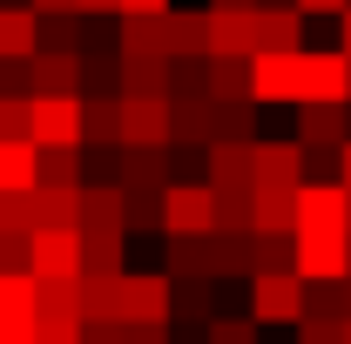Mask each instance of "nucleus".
I'll use <instances>...</instances> for the list:
<instances>
[{"instance_id":"nucleus-7","label":"nucleus","mask_w":351,"mask_h":344,"mask_svg":"<svg viewBox=\"0 0 351 344\" xmlns=\"http://www.w3.org/2000/svg\"><path fill=\"white\" fill-rule=\"evenodd\" d=\"M298 142L304 149H345L351 142V101H298Z\"/></svg>"},{"instance_id":"nucleus-33","label":"nucleus","mask_w":351,"mask_h":344,"mask_svg":"<svg viewBox=\"0 0 351 344\" xmlns=\"http://www.w3.org/2000/svg\"><path fill=\"white\" fill-rule=\"evenodd\" d=\"M210 142H257V101H217L210 108Z\"/></svg>"},{"instance_id":"nucleus-25","label":"nucleus","mask_w":351,"mask_h":344,"mask_svg":"<svg viewBox=\"0 0 351 344\" xmlns=\"http://www.w3.org/2000/svg\"><path fill=\"white\" fill-rule=\"evenodd\" d=\"M0 324H41L34 270H0Z\"/></svg>"},{"instance_id":"nucleus-35","label":"nucleus","mask_w":351,"mask_h":344,"mask_svg":"<svg viewBox=\"0 0 351 344\" xmlns=\"http://www.w3.org/2000/svg\"><path fill=\"white\" fill-rule=\"evenodd\" d=\"M298 270V236H250V277Z\"/></svg>"},{"instance_id":"nucleus-36","label":"nucleus","mask_w":351,"mask_h":344,"mask_svg":"<svg viewBox=\"0 0 351 344\" xmlns=\"http://www.w3.org/2000/svg\"><path fill=\"white\" fill-rule=\"evenodd\" d=\"M82 47H88L82 14H41V54H82Z\"/></svg>"},{"instance_id":"nucleus-6","label":"nucleus","mask_w":351,"mask_h":344,"mask_svg":"<svg viewBox=\"0 0 351 344\" xmlns=\"http://www.w3.org/2000/svg\"><path fill=\"white\" fill-rule=\"evenodd\" d=\"M122 324H169V270L122 277Z\"/></svg>"},{"instance_id":"nucleus-44","label":"nucleus","mask_w":351,"mask_h":344,"mask_svg":"<svg viewBox=\"0 0 351 344\" xmlns=\"http://www.w3.org/2000/svg\"><path fill=\"white\" fill-rule=\"evenodd\" d=\"M0 270H34V236L27 230H0Z\"/></svg>"},{"instance_id":"nucleus-9","label":"nucleus","mask_w":351,"mask_h":344,"mask_svg":"<svg viewBox=\"0 0 351 344\" xmlns=\"http://www.w3.org/2000/svg\"><path fill=\"white\" fill-rule=\"evenodd\" d=\"M298 230H351L345 182H298Z\"/></svg>"},{"instance_id":"nucleus-37","label":"nucleus","mask_w":351,"mask_h":344,"mask_svg":"<svg viewBox=\"0 0 351 344\" xmlns=\"http://www.w3.org/2000/svg\"><path fill=\"white\" fill-rule=\"evenodd\" d=\"M82 189H122V149L82 142Z\"/></svg>"},{"instance_id":"nucleus-15","label":"nucleus","mask_w":351,"mask_h":344,"mask_svg":"<svg viewBox=\"0 0 351 344\" xmlns=\"http://www.w3.org/2000/svg\"><path fill=\"white\" fill-rule=\"evenodd\" d=\"M250 236H298V189H250Z\"/></svg>"},{"instance_id":"nucleus-45","label":"nucleus","mask_w":351,"mask_h":344,"mask_svg":"<svg viewBox=\"0 0 351 344\" xmlns=\"http://www.w3.org/2000/svg\"><path fill=\"white\" fill-rule=\"evenodd\" d=\"M217 230L250 236V189H243V196H217Z\"/></svg>"},{"instance_id":"nucleus-26","label":"nucleus","mask_w":351,"mask_h":344,"mask_svg":"<svg viewBox=\"0 0 351 344\" xmlns=\"http://www.w3.org/2000/svg\"><path fill=\"white\" fill-rule=\"evenodd\" d=\"M210 95L203 101H169V149H210Z\"/></svg>"},{"instance_id":"nucleus-48","label":"nucleus","mask_w":351,"mask_h":344,"mask_svg":"<svg viewBox=\"0 0 351 344\" xmlns=\"http://www.w3.org/2000/svg\"><path fill=\"white\" fill-rule=\"evenodd\" d=\"M82 344H129V324H122V317H101V324H82Z\"/></svg>"},{"instance_id":"nucleus-11","label":"nucleus","mask_w":351,"mask_h":344,"mask_svg":"<svg viewBox=\"0 0 351 344\" xmlns=\"http://www.w3.org/2000/svg\"><path fill=\"white\" fill-rule=\"evenodd\" d=\"M27 95H41V101L82 95V54H34L27 61Z\"/></svg>"},{"instance_id":"nucleus-58","label":"nucleus","mask_w":351,"mask_h":344,"mask_svg":"<svg viewBox=\"0 0 351 344\" xmlns=\"http://www.w3.org/2000/svg\"><path fill=\"white\" fill-rule=\"evenodd\" d=\"M338 304H345V317H351V270L338 277Z\"/></svg>"},{"instance_id":"nucleus-34","label":"nucleus","mask_w":351,"mask_h":344,"mask_svg":"<svg viewBox=\"0 0 351 344\" xmlns=\"http://www.w3.org/2000/svg\"><path fill=\"white\" fill-rule=\"evenodd\" d=\"M210 101H250V61L210 54Z\"/></svg>"},{"instance_id":"nucleus-30","label":"nucleus","mask_w":351,"mask_h":344,"mask_svg":"<svg viewBox=\"0 0 351 344\" xmlns=\"http://www.w3.org/2000/svg\"><path fill=\"white\" fill-rule=\"evenodd\" d=\"M203 257H210V277H250V236H237V230H210Z\"/></svg>"},{"instance_id":"nucleus-12","label":"nucleus","mask_w":351,"mask_h":344,"mask_svg":"<svg viewBox=\"0 0 351 344\" xmlns=\"http://www.w3.org/2000/svg\"><path fill=\"white\" fill-rule=\"evenodd\" d=\"M210 54L250 61V54H257V14H243V7H210Z\"/></svg>"},{"instance_id":"nucleus-20","label":"nucleus","mask_w":351,"mask_h":344,"mask_svg":"<svg viewBox=\"0 0 351 344\" xmlns=\"http://www.w3.org/2000/svg\"><path fill=\"white\" fill-rule=\"evenodd\" d=\"M115 47H122V54H162V61H169V14H122Z\"/></svg>"},{"instance_id":"nucleus-2","label":"nucleus","mask_w":351,"mask_h":344,"mask_svg":"<svg viewBox=\"0 0 351 344\" xmlns=\"http://www.w3.org/2000/svg\"><path fill=\"white\" fill-rule=\"evenodd\" d=\"M210 230H217V189L210 182H169L162 236H210Z\"/></svg>"},{"instance_id":"nucleus-41","label":"nucleus","mask_w":351,"mask_h":344,"mask_svg":"<svg viewBox=\"0 0 351 344\" xmlns=\"http://www.w3.org/2000/svg\"><path fill=\"white\" fill-rule=\"evenodd\" d=\"M203 243H210V236H169V277H210Z\"/></svg>"},{"instance_id":"nucleus-23","label":"nucleus","mask_w":351,"mask_h":344,"mask_svg":"<svg viewBox=\"0 0 351 344\" xmlns=\"http://www.w3.org/2000/svg\"><path fill=\"white\" fill-rule=\"evenodd\" d=\"M41 324H82V277H34Z\"/></svg>"},{"instance_id":"nucleus-1","label":"nucleus","mask_w":351,"mask_h":344,"mask_svg":"<svg viewBox=\"0 0 351 344\" xmlns=\"http://www.w3.org/2000/svg\"><path fill=\"white\" fill-rule=\"evenodd\" d=\"M250 101L257 108H298L304 101V54H257L250 61Z\"/></svg>"},{"instance_id":"nucleus-47","label":"nucleus","mask_w":351,"mask_h":344,"mask_svg":"<svg viewBox=\"0 0 351 344\" xmlns=\"http://www.w3.org/2000/svg\"><path fill=\"white\" fill-rule=\"evenodd\" d=\"M304 182H338V149H304Z\"/></svg>"},{"instance_id":"nucleus-22","label":"nucleus","mask_w":351,"mask_h":344,"mask_svg":"<svg viewBox=\"0 0 351 344\" xmlns=\"http://www.w3.org/2000/svg\"><path fill=\"white\" fill-rule=\"evenodd\" d=\"M34 182H41V149L0 142V196H34Z\"/></svg>"},{"instance_id":"nucleus-38","label":"nucleus","mask_w":351,"mask_h":344,"mask_svg":"<svg viewBox=\"0 0 351 344\" xmlns=\"http://www.w3.org/2000/svg\"><path fill=\"white\" fill-rule=\"evenodd\" d=\"M34 189H82V149H41V182Z\"/></svg>"},{"instance_id":"nucleus-51","label":"nucleus","mask_w":351,"mask_h":344,"mask_svg":"<svg viewBox=\"0 0 351 344\" xmlns=\"http://www.w3.org/2000/svg\"><path fill=\"white\" fill-rule=\"evenodd\" d=\"M108 14L122 21V0H82V21H108Z\"/></svg>"},{"instance_id":"nucleus-17","label":"nucleus","mask_w":351,"mask_h":344,"mask_svg":"<svg viewBox=\"0 0 351 344\" xmlns=\"http://www.w3.org/2000/svg\"><path fill=\"white\" fill-rule=\"evenodd\" d=\"M169 61H210V7H169Z\"/></svg>"},{"instance_id":"nucleus-59","label":"nucleus","mask_w":351,"mask_h":344,"mask_svg":"<svg viewBox=\"0 0 351 344\" xmlns=\"http://www.w3.org/2000/svg\"><path fill=\"white\" fill-rule=\"evenodd\" d=\"M210 7H243V14H257V0H210Z\"/></svg>"},{"instance_id":"nucleus-46","label":"nucleus","mask_w":351,"mask_h":344,"mask_svg":"<svg viewBox=\"0 0 351 344\" xmlns=\"http://www.w3.org/2000/svg\"><path fill=\"white\" fill-rule=\"evenodd\" d=\"M298 344H345V324L338 317H304L298 324Z\"/></svg>"},{"instance_id":"nucleus-50","label":"nucleus","mask_w":351,"mask_h":344,"mask_svg":"<svg viewBox=\"0 0 351 344\" xmlns=\"http://www.w3.org/2000/svg\"><path fill=\"white\" fill-rule=\"evenodd\" d=\"M129 344H176V324H129Z\"/></svg>"},{"instance_id":"nucleus-13","label":"nucleus","mask_w":351,"mask_h":344,"mask_svg":"<svg viewBox=\"0 0 351 344\" xmlns=\"http://www.w3.org/2000/svg\"><path fill=\"white\" fill-rule=\"evenodd\" d=\"M257 54H304V14L298 7H257Z\"/></svg>"},{"instance_id":"nucleus-63","label":"nucleus","mask_w":351,"mask_h":344,"mask_svg":"<svg viewBox=\"0 0 351 344\" xmlns=\"http://www.w3.org/2000/svg\"><path fill=\"white\" fill-rule=\"evenodd\" d=\"M345 210H351V189H345Z\"/></svg>"},{"instance_id":"nucleus-3","label":"nucleus","mask_w":351,"mask_h":344,"mask_svg":"<svg viewBox=\"0 0 351 344\" xmlns=\"http://www.w3.org/2000/svg\"><path fill=\"white\" fill-rule=\"evenodd\" d=\"M250 317L257 324H304V277L277 270V277H250Z\"/></svg>"},{"instance_id":"nucleus-16","label":"nucleus","mask_w":351,"mask_h":344,"mask_svg":"<svg viewBox=\"0 0 351 344\" xmlns=\"http://www.w3.org/2000/svg\"><path fill=\"white\" fill-rule=\"evenodd\" d=\"M34 277H82V230H34Z\"/></svg>"},{"instance_id":"nucleus-29","label":"nucleus","mask_w":351,"mask_h":344,"mask_svg":"<svg viewBox=\"0 0 351 344\" xmlns=\"http://www.w3.org/2000/svg\"><path fill=\"white\" fill-rule=\"evenodd\" d=\"M34 230H82V189H34Z\"/></svg>"},{"instance_id":"nucleus-31","label":"nucleus","mask_w":351,"mask_h":344,"mask_svg":"<svg viewBox=\"0 0 351 344\" xmlns=\"http://www.w3.org/2000/svg\"><path fill=\"white\" fill-rule=\"evenodd\" d=\"M122 277H129V270H122ZM122 277H95V270H82V324L122 317Z\"/></svg>"},{"instance_id":"nucleus-49","label":"nucleus","mask_w":351,"mask_h":344,"mask_svg":"<svg viewBox=\"0 0 351 344\" xmlns=\"http://www.w3.org/2000/svg\"><path fill=\"white\" fill-rule=\"evenodd\" d=\"M34 344H82V324H34Z\"/></svg>"},{"instance_id":"nucleus-39","label":"nucleus","mask_w":351,"mask_h":344,"mask_svg":"<svg viewBox=\"0 0 351 344\" xmlns=\"http://www.w3.org/2000/svg\"><path fill=\"white\" fill-rule=\"evenodd\" d=\"M82 230H129L122 223V189H82Z\"/></svg>"},{"instance_id":"nucleus-42","label":"nucleus","mask_w":351,"mask_h":344,"mask_svg":"<svg viewBox=\"0 0 351 344\" xmlns=\"http://www.w3.org/2000/svg\"><path fill=\"white\" fill-rule=\"evenodd\" d=\"M257 317H210V331H203V344H257Z\"/></svg>"},{"instance_id":"nucleus-57","label":"nucleus","mask_w":351,"mask_h":344,"mask_svg":"<svg viewBox=\"0 0 351 344\" xmlns=\"http://www.w3.org/2000/svg\"><path fill=\"white\" fill-rule=\"evenodd\" d=\"M338 182H345V189H351V142H345V149H338Z\"/></svg>"},{"instance_id":"nucleus-32","label":"nucleus","mask_w":351,"mask_h":344,"mask_svg":"<svg viewBox=\"0 0 351 344\" xmlns=\"http://www.w3.org/2000/svg\"><path fill=\"white\" fill-rule=\"evenodd\" d=\"M82 95H122V47H88L82 54Z\"/></svg>"},{"instance_id":"nucleus-18","label":"nucleus","mask_w":351,"mask_h":344,"mask_svg":"<svg viewBox=\"0 0 351 344\" xmlns=\"http://www.w3.org/2000/svg\"><path fill=\"white\" fill-rule=\"evenodd\" d=\"M34 54H41V14L0 7V61H34Z\"/></svg>"},{"instance_id":"nucleus-28","label":"nucleus","mask_w":351,"mask_h":344,"mask_svg":"<svg viewBox=\"0 0 351 344\" xmlns=\"http://www.w3.org/2000/svg\"><path fill=\"white\" fill-rule=\"evenodd\" d=\"M122 236H129V230H82V270L122 277V270H129V263H122Z\"/></svg>"},{"instance_id":"nucleus-14","label":"nucleus","mask_w":351,"mask_h":344,"mask_svg":"<svg viewBox=\"0 0 351 344\" xmlns=\"http://www.w3.org/2000/svg\"><path fill=\"white\" fill-rule=\"evenodd\" d=\"M250 149H257V142H210V189H217V196H243V189H257V175H250Z\"/></svg>"},{"instance_id":"nucleus-56","label":"nucleus","mask_w":351,"mask_h":344,"mask_svg":"<svg viewBox=\"0 0 351 344\" xmlns=\"http://www.w3.org/2000/svg\"><path fill=\"white\" fill-rule=\"evenodd\" d=\"M338 54H345V61H351V7H345V14H338Z\"/></svg>"},{"instance_id":"nucleus-40","label":"nucleus","mask_w":351,"mask_h":344,"mask_svg":"<svg viewBox=\"0 0 351 344\" xmlns=\"http://www.w3.org/2000/svg\"><path fill=\"white\" fill-rule=\"evenodd\" d=\"M162 196H169V189H162ZM162 196L122 189V223H129V230H162Z\"/></svg>"},{"instance_id":"nucleus-62","label":"nucleus","mask_w":351,"mask_h":344,"mask_svg":"<svg viewBox=\"0 0 351 344\" xmlns=\"http://www.w3.org/2000/svg\"><path fill=\"white\" fill-rule=\"evenodd\" d=\"M345 344H351V317H345Z\"/></svg>"},{"instance_id":"nucleus-52","label":"nucleus","mask_w":351,"mask_h":344,"mask_svg":"<svg viewBox=\"0 0 351 344\" xmlns=\"http://www.w3.org/2000/svg\"><path fill=\"white\" fill-rule=\"evenodd\" d=\"M291 7H298V14H345L351 0H291Z\"/></svg>"},{"instance_id":"nucleus-10","label":"nucleus","mask_w":351,"mask_h":344,"mask_svg":"<svg viewBox=\"0 0 351 344\" xmlns=\"http://www.w3.org/2000/svg\"><path fill=\"white\" fill-rule=\"evenodd\" d=\"M122 149H169V101H122Z\"/></svg>"},{"instance_id":"nucleus-8","label":"nucleus","mask_w":351,"mask_h":344,"mask_svg":"<svg viewBox=\"0 0 351 344\" xmlns=\"http://www.w3.org/2000/svg\"><path fill=\"white\" fill-rule=\"evenodd\" d=\"M34 149H82V95H61V101L34 95Z\"/></svg>"},{"instance_id":"nucleus-4","label":"nucleus","mask_w":351,"mask_h":344,"mask_svg":"<svg viewBox=\"0 0 351 344\" xmlns=\"http://www.w3.org/2000/svg\"><path fill=\"white\" fill-rule=\"evenodd\" d=\"M250 175H257V189H298L304 182V142L298 135H257Z\"/></svg>"},{"instance_id":"nucleus-27","label":"nucleus","mask_w":351,"mask_h":344,"mask_svg":"<svg viewBox=\"0 0 351 344\" xmlns=\"http://www.w3.org/2000/svg\"><path fill=\"white\" fill-rule=\"evenodd\" d=\"M122 189H169V149H122Z\"/></svg>"},{"instance_id":"nucleus-53","label":"nucleus","mask_w":351,"mask_h":344,"mask_svg":"<svg viewBox=\"0 0 351 344\" xmlns=\"http://www.w3.org/2000/svg\"><path fill=\"white\" fill-rule=\"evenodd\" d=\"M34 14H82V0H27Z\"/></svg>"},{"instance_id":"nucleus-61","label":"nucleus","mask_w":351,"mask_h":344,"mask_svg":"<svg viewBox=\"0 0 351 344\" xmlns=\"http://www.w3.org/2000/svg\"><path fill=\"white\" fill-rule=\"evenodd\" d=\"M345 257H351V230H345Z\"/></svg>"},{"instance_id":"nucleus-5","label":"nucleus","mask_w":351,"mask_h":344,"mask_svg":"<svg viewBox=\"0 0 351 344\" xmlns=\"http://www.w3.org/2000/svg\"><path fill=\"white\" fill-rule=\"evenodd\" d=\"M345 270H351L345 230H298V277L304 284H338Z\"/></svg>"},{"instance_id":"nucleus-60","label":"nucleus","mask_w":351,"mask_h":344,"mask_svg":"<svg viewBox=\"0 0 351 344\" xmlns=\"http://www.w3.org/2000/svg\"><path fill=\"white\" fill-rule=\"evenodd\" d=\"M345 101H351V61H345Z\"/></svg>"},{"instance_id":"nucleus-24","label":"nucleus","mask_w":351,"mask_h":344,"mask_svg":"<svg viewBox=\"0 0 351 344\" xmlns=\"http://www.w3.org/2000/svg\"><path fill=\"white\" fill-rule=\"evenodd\" d=\"M304 101H345V54L304 47Z\"/></svg>"},{"instance_id":"nucleus-19","label":"nucleus","mask_w":351,"mask_h":344,"mask_svg":"<svg viewBox=\"0 0 351 344\" xmlns=\"http://www.w3.org/2000/svg\"><path fill=\"white\" fill-rule=\"evenodd\" d=\"M82 142L122 149V95H82Z\"/></svg>"},{"instance_id":"nucleus-43","label":"nucleus","mask_w":351,"mask_h":344,"mask_svg":"<svg viewBox=\"0 0 351 344\" xmlns=\"http://www.w3.org/2000/svg\"><path fill=\"white\" fill-rule=\"evenodd\" d=\"M169 182H210V149H169Z\"/></svg>"},{"instance_id":"nucleus-55","label":"nucleus","mask_w":351,"mask_h":344,"mask_svg":"<svg viewBox=\"0 0 351 344\" xmlns=\"http://www.w3.org/2000/svg\"><path fill=\"white\" fill-rule=\"evenodd\" d=\"M0 344H34V324H0Z\"/></svg>"},{"instance_id":"nucleus-54","label":"nucleus","mask_w":351,"mask_h":344,"mask_svg":"<svg viewBox=\"0 0 351 344\" xmlns=\"http://www.w3.org/2000/svg\"><path fill=\"white\" fill-rule=\"evenodd\" d=\"M176 0H122V14H169Z\"/></svg>"},{"instance_id":"nucleus-21","label":"nucleus","mask_w":351,"mask_h":344,"mask_svg":"<svg viewBox=\"0 0 351 344\" xmlns=\"http://www.w3.org/2000/svg\"><path fill=\"white\" fill-rule=\"evenodd\" d=\"M149 95L169 101V61L162 54H122V101H149Z\"/></svg>"}]
</instances>
